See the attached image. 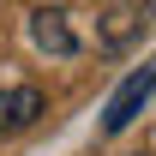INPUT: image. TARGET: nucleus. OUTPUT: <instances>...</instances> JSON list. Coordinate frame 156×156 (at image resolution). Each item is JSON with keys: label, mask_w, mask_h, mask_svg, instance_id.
Segmentation results:
<instances>
[{"label": "nucleus", "mask_w": 156, "mask_h": 156, "mask_svg": "<svg viewBox=\"0 0 156 156\" xmlns=\"http://www.w3.org/2000/svg\"><path fill=\"white\" fill-rule=\"evenodd\" d=\"M150 96H156V54L144 60V66H138L126 84H120L114 96H108V108H102V132H108V138H114V132H126V126L138 120V108H144Z\"/></svg>", "instance_id": "obj_1"}, {"label": "nucleus", "mask_w": 156, "mask_h": 156, "mask_svg": "<svg viewBox=\"0 0 156 156\" xmlns=\"http://www.w3.org/2000/svg\"><path fill=\"white\" fill-rule=\"evenodd\" d=\"M30 42H36L42 54H54V60H72L78 54V30L66 24L60 6H36V12H30Z\"/></svg>", "instance_id": "obj_2"}, {"label": "nucleus", "mask_w": 156, "mask_h": 156, "mask_svg": "<svg viewBox=\"0 0 156 156\" xmlns=\"http://www.w3.org/2000/svg\"><path fill=\"white\" fill-rule=\"evenodd\" d=\"M48 114V102H42L36 84H12V90H0V132H24V126H36Z\"/></svg>", "instance_id": "obj_3"}, {"label": "nucleus", "mask_w": 156, "mask_h": 156, "mask_svg": "<svg viewBox=\"0 0 156 156\" xmlns=\"http://www.w3.org/2000/svg\"><path fill=\"white\" fill-rule=\"evenodd\" d=\"M132 18H138L132 6H114V12H108V36H102V42H108V48H120V42L132 36Z\"/></svg>", "instance_id": "obj_4"}]
</instances>
